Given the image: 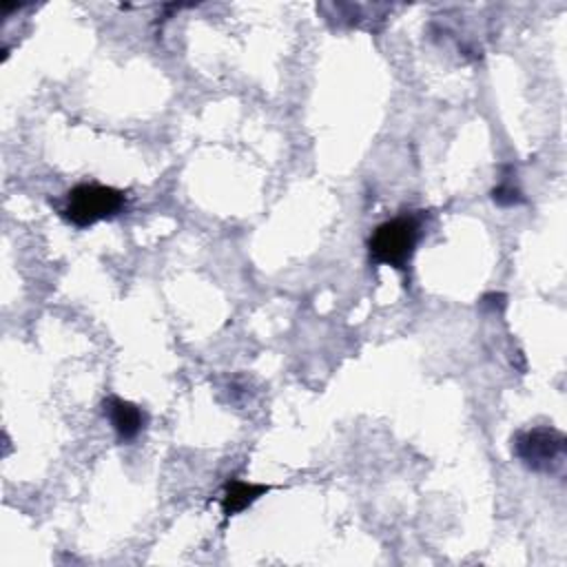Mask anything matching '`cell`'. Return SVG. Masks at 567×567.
<instances>
[{
  "label": "cell",
  "instance_id": "6da1fadb",
  "mask_svg": "<svg viewBox=\"0 0 567 567\" xmlns=\"http://www.w3.org/2000/svg\"><path fill=\"white\" fill-rule=\"evenodd\" d=\"M124 190L106 184H78L64 193L58 215L75 228H89L97 221L113 219L126 210Z\"/></svg>",
  "mask_w": 567,
  "mask_h": 567
},
{
  "label": "cell",
  "instance_id": "7a4b0ae2",
  "mask_svg": "<svg viewBox=\"0 0 567 567\" xmlns=\"http://www.w3.org/2000/svg\"><path fill=\"white\" fill-rule=\"evenodd\" d=\"M421 235V215H396L385 219L368 237V257L377 266L408 270Z\"/></svg>",
  "mask_w": 567,
  "mask_h": 567
},
{
  "label": "cell",
  "instance_id": "3957f363",
  "mask_svg": "<svg viewBox=\"0 0 567 567\" xmlns=\"http://www.w3.org/2000/svg\"><path fill=\"white\" fill-rule=\"evenodd\" d=\"M512 452L532 472L558 474L565 465L567 439L556 427L538 425L518 432L512 439Z\"/></svg>",
  "mask_w": 567,
  "mask_h": 567
},
{
  "label": "cell",
  "instance_id": "277c9868",
  "mask_svg": "<svg viewBox=\"0 0 567 567\" xmlns=\"http://www.w3.org/2000/svg\"><path fill=\"white\" fill-rule=\"evenodd\" d=\"M102 414L111 423L120 443L135 441L148 425V414L137 403H131L117 394H109L102 401Z\"/></svg>",
  "mask_w": 567,
  "mask_h": 567
},
{
  "label": "cell",
  "instance_id": "5b68a950",
  "mask_svg": "<svg viewBox=\"0 0 567 567\" xmlns=\"http://www.w3.org/2000/svg\"><path fill=\"white\" fill-rule=\"evenodd\" d=\"M268 489H270V485H264V483H250V481H241V478L226 481L224 487H221V496H219V505H221L224 516L230 518V516L248 509Z\"/></svg>",
  "mask_w": 567,
  "mask_h": 567
},
{
  "label": "cell",
  "instance_id": "8992f818",
  "mask_svg": "<svg viewBox=\"0 0 567 567\" xmlns=\"http://www.w3.org/2000/svg\"><path fill=\"white\" fill-rule=\"evenodd\" d=\"M505 175L501 177V182L492 188V199L494 204H498L501 208H512L518 204H525L523 190L514 184V168L512 166H503Z\"/></svg>",
  "mask_w": 567,
  "mask_h": 567
}]
</instances>
